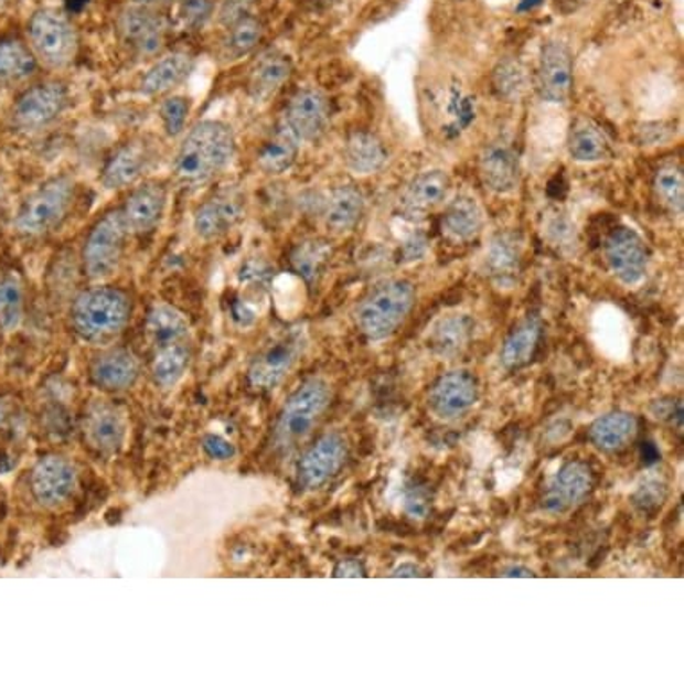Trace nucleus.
<instances>
[{
	"label": "nucleus",
	"instance_id": "nucleus-1",
	"mask_svg": "<svg viewBox=\"0 0 684 684\" xmlns=\"http://www.w3.org/2000/svg\"><path fill=\"white\" fill-rule=\"evenodd\" d=\"M235 149L232 126L221 120H201L181 140L174 158V177L189 189L209 185L228 169Z\"/></svg>",
	"mask_w": 684,
	"mask_h": 684
},
{
	"label": "nucleus",
	"instance_id": "nucleus-2",
	"mask_svg": "<svg viewBox=\"0 0 684 684\" xmlns=\"http://www.w3.org/2000/svg\"><path fill=\"white\" fill-rule=\"evenodd\" d=\"M131 318V298L117 287H92L72 303L74 332L86 342L105 344L117 338Z\"/></svg>",
	"mask_w": 684,
	"mask_h": 684
},
{
	"label": "nucleus",
	"instance_id": "nucleus-3",
	"mask_svg": "<svg viewBox=\"0 0 684 684\" xmlns=\"http://www.w3.org/2000/svg\"><path fill=\"white\" fill-rule=\"evenodd\" d=\"M416 301V290L407 280H387L371 289L355 310L359 332L367 341L391 338L405 323Z\"/></svg>",
	"mask_w": 684,
	"mask_h": 684
},
{
	"label": "nucleus",
	"instance_id": "nucleus-4",
	"mask_svg": "<svg viewBox=\"0 0 684 684\" xmlns=\"http://www.w3.org/2000/svg\"><path fill=\"white\" fill-rule=\"evenodd\" d=\"M76 195V183L68 177L45 181L14 215L13 228L28 238L43 237L67 220Z\"/></svg>",
	"mask_w": 684,
	"mask_h": 684
},
{
	"label": "nucleus",
	"instance_id": "nucleus-5",
	"mask_svg": "<svg viewBox=\"0 0 684 684\" xmlns=\"http://www.w3.org/2000/svg\"><path fill=\"white\" fill-rule=\"evenodd\" d=\"M332 391L323 378H309L292 393L275 428V445L289 450L303 441L329 409Z\"/></svg>",
	"mask_w": 684,
	"mask_h": 684
},
{
	"label": "nucleus",
	"instance_id": "nucleus-6",
	"mask_svg": "<svg viewBox=\"0 0 684 684\" xmlns=\"http://www.w3.org/2000/svg\"><path fill=\"white\" fill-rule=\"evenodd\" d=\"M29 47L36 60L51 68H65L77 56L79 39L76 25L63 11L43 8L28 22Z\"/></svg>",
	"mask_w": 684,
	"mask_h": 684
},
{
	"label": "nucleus",
	"instance_id": "nucleus-7",
	"mask_svg": "<svg viewBox=\"0 0 684 684\" xmlns=\"http://www.w3.org/2000/svg\"><path fill=\"white\" fill-rule=\"evenodd\" d=\"M128 235V224L120 209L108 210L94 224L83 247V267L90 280H106L119 269Z\"/></svg>",
	"mask_w": 684,
	"mask_h": 684
},
{
	"label": "nucleus",
	"instance_id": "nucleus-8",
	"mask_svg": "<svg viewBox=\"0 0 684 684\" xmlns=\"http://www.w3.org/2000/svg\"><path fill=\"white\" fill-rule=\"evenodd\" d=\"M307 344V333L301 327L286 330L261 348L249 367V382L257 389H272L286 378Z\"/></svg>",
	"mask_w": 684,
	"mask_h": 684
},
{
	"label": "nucleus",
	"instance_id": "nucleus-9",
	"mask_svg": "<svg viewBox=\"0 0 684 684\" xmlns=\"http://www.w3.org/2000/svg\"><path fill=\"white\" fill-rule=\"evenodd\" d=\"M68 90L62 83L47 82L31 86L14 100L13 122L24 131H39L67 110Z\"/></svg>",
	"mask_w": 684,
	"mask_h": 684
},
{
	"label": "nucleus",
	"instance_id": "nucleus-10",
	"mask_svg": "<svg viewBox=\"0 0 684 684\" xmlns=\"http://www.w3.org/2000/svg\"><path fill=\"white\" fill-rule=\"evenodd\" d=\"M244 192L226 186L201 203L194 212V232L203 241H217L228 235L244 217Z\"/></svg>",
	"mask_w": 684,
	"mask_h": 684
},
{
	"label": "nucleus",
	"instance_id": "nucleus-11",
	"mask_svg": "<svg viewBox=\"0 0 684 684\" xmlns=\"http://www.w3.org/2000/svg\"><path fill=\"white\" fill-rule=\"evenodd\" d=\"M120 39L140 56H154L165 45L167 24L157 10L143 6H128L117 19Z\"/></svg>",
	"mask_w": 684,
	"mask_h": 684
},
{
	"label": "nucleus",
	"instance_id": "nucleus-12",
	"mask_svg": "<svg viewBox=\"0 0 684 684\" xmlns=\"http://www.w3.org/2000/svg\"><path fill=\"white\" fill-rule=\"evenodd\" d=\"M606 260L609 269L626 286H637L643 280L649 266V249L645 241L634 229H614L606 241Z\"/></svg>",
	"mask_w": 684,
	"mask_h": 684
},
{
	"label": "nucleus",
	"instance_id": "nucleus-13",
	"mask_svg": "<svg viewBox=\"0 0 684 684\" xmlns=\"http://www.w3.org/2000/svg\"><path fill=\"white\" fill-rule=\"evenodd\" d=\"M594 488V473L586 462L570 461L562 466L543 491L542 505L547 513L563 514L577 507Z\"/></svg>",
	"mask_w": 684,
	"mask_h": 684
},
{
	"label": "nucleus",
	"instance_id": "nucleus-14",
	"mask_svg": "<svg viewBox=\"0 0 684 684\" xmlns=\"http://www.w3.org/2000/svg\"><path fill=\"white\" fill-rule=\"evenodd\" d=\"M348 457V442L341 434H324L303 453L298 477L307 490H318L338 475Z\"/></svg>",
	"mask_w": 684,
	"mask_h": 684
},
{
	"label": "nucleus",
	"instance_id": "nucleus-15",
	"mask_svg": "<svg viewBox=\"0 0 684 684\" xmlns=\"http://www.w3.org/2000/svg\"><path fill=\"white\" fill-rule=\"evenodd\" d=\"M329 120V99L316 88L296 92L284 115V124L300 142H310L321 137Z\"/></svg>",
	"mask_w": 684,
	"mask_h": 684
},
{
	"label": "nucleus",
	"instance_id": "nucleus-16",
	"mask_svg": "<svg viewBox=\"0 0 684 684\" xmlns=\"http://www.w3.org/2000/svg\"><path fill=\"white\" fill-rule=\"evenodd\" d=\"M574 85V63L570 49L562 42H548L543 47L537 67V90L548 103H566Z\"/></svg>",
	"mask_w": 684,
	"mask_h": 684
},
{
	"label": "nucleus",
	"instance_id": "nucleus-17",
	"mask_svg": "<svg viewBox=\"0 0 684 684\" xmlns=\"http://www.w3.org/2000/svg\"><path fill=\"white\" fill-rule=\"evenodd\" d=\"M479 399V384L470 371H450L430 391V407L442 419L464 416Z\"/></svg>",
	"mask_w": 684,
	"mask_h": 684
},
{
	"label": "nucleus",
	"instance_id": "nucleus-18",
	"mask_svg": "<svg viewBox=\"0 0 684 684\" xmlns=\"http://www.w3.org/2000/svg\"><path fill=\"white\" fill-rule=\"evenodd\" d=\"M151 146L146 138H133L115 149L100 172V183L106 191H120L135 185L151 163Z\"/></svg>",
	"mask_w": 684,
	"mask_h": 684
},
{
	"label": "nucleus",
	"instance_id": "nucleus-19",
	"mask_svg": "<svg viewBox=\"0 0 684 684\" xmlns=\"http://www.w3.org/2000/svg\"><path fill=\"white\" fill-rule=\"evenodd\" d=\"M76 468L67 459L49 456L34 466L31 491L39 504L56 507L71 496L76 488Z\"/></svg>",
	"mask_w": 684,
	"mask_h": 684
},
{
	"label": "nucleus",
	"instance_id": "nucleus-20",
	"mask_svg": "<svg viewBox=\"0 0 684 684\" xmlns=\"http://www.w3.org/2000/svg\"><path fill=\"white\" fill-rule=\"evenodd\" d=\"M167 200V189L158 181H143L129 192L128 200L120 209L129 233L143 235L157 228L165 215Z\"/></svg>",
	"mask_w": 684,
	"mask_h": 684
},
{
	"label": "nucleus",
	"instance_id": "nucleus-21",
	"mask_svg": "<svg viewBox=\"0 0 684 684\" xmlns=\"http://www.w3.org/2000/svg\"><path fill=\"white\" fill-rule=\"evenodd\" d=\"M479 177L494 194H511L520 181L519 157L504 140L493 142L479 158Z\"/></svg>",
	"mask_w": 684,
	"mask_h": 684
},
{
	"label": "nucleus",
	"instance_id": "nucleus-22",
	"mask_svg": "<svg viewBox=\"0 0 684 684\" xmlns=\"http://www.w3.org/2000/svg\"><path fill=\"white\" fill-rule=\"evenodd\" d=\"M292 74V62L280 51L261 54L247 79V94L255 105H266L280 92Z\"/></svg>",
	"mask_w": 684,
	"mask_h": 684
},
{
	"label": "nucleus",
	"instance_id": "nucleus-23",
	"mask_svg": "<svg viewBox=\"0 0 684 684\" xmlns=\"http://www.w3.org/2000/svg\"><path fill=\"white\" fill-rule=\"evenodd\" d=\"M138 359L126 348H110L92 362V381L108 391L128 389L137 382Z\"/></svg>",
	"mask_w": 684,
	"mask_h": 684
},
{
	"label": "nucleus",
	"instance_id": "nucleus-24",
	"mask_svg": "<svg viewBox=\"0 0 684 684\" xmlns=\"http://www.w3.org/2000/svg\"><path fill=\"white\" fill-rule=\"evenodd\" d=\"M194 71V57L186 53H172L158 60L140 83V94L146 97L163 96L186 82Z\"/></svg>",
	"mask_w": 684,
	"mask_h": 684
},
{
	"label": "nucleus",
	"instance_id": "nucleus-25",
	"mask_svg": "<svg viewBox=\"0 0 684 684\" xmlns=\"http://www.w3.org/2000/svg\"><path fill=\"white\" fill-rule=\"evenodd\" d=\"M298 152H300V140L290 133L286 124L281 122L258 149V169L269 177H280L295 165Z\"/></svg>",
	"mask_w": 684,
	"mask_h": 684
},
{
	"label": "nucleus",
	"instance_id": "nucleus-26",
	"mask_svg": "<svg viewBox=\"0 0 684 684\" xmlns=\"http://www.w3.org/2000/svg\"><path fill=\"white\" fill-rule=\"evenodd\" d=\"M522 261V243L516 233H499L485 253V269L500 286H511L516 280Z\"/></svg>",
	"mask_w": 684,
	"mask_h": 684
},
{
	"label": "nucleus",
	"instance_id": "nucleus-27",
	"mask_svg": "<svg viewBox=\"0 0 684 684\" xmlns=\"http://www.w3.org/2000/svg\"><path fill=\"white\" fill-rule=\"evenodd\" d=\"M484 228V212L470 195H459L442 215V233L456 243H468Z\"/></svg>",
	"mask_w": 684,
	"mask_h": 684
},
{
	"label": "nucleus",
	"instance_id": "nucleus-28",
	"mask_svg": "<svg viewBox=\"0 0 684 684\" xmlns=\"http://www.w3.org/2000/svg\"><path fill=\"white\" fill-rule=\"evenodd\" d=\"M364 210H366V197L356 186H338L327 201L324 221L332 232H352L356 224L361 223Z\"/></svg>",
	"mask_w": 684,
	"mask_h": 684
},
{
	"label": "nucleus",
	"instance_id": "nucleus-29",
	"mask_svg": "<svg viewBox=\"0 0 684 684\" xmlns=\"http://www.w3.org/2000/svg\"><path fill=\"white\" fill-rule=\"evenodd\" d=\"M542 339V319L527 316L514 324V329L505 338L500 352V361L507 370L525 366L536 353L537 342Z\"/></svg>",
	"mask_w": 684,
	"mask_h": 684
},
{
	"label": "nucleus",
	"instance_id": "nucleus-30",
	"mask_svg": "<svg viewBox=\"0 0 684 684\" xmlns=\"http://www.w3.org/2000/svg\"><path fill=\"white\" fill-rule=\"evenodd\" d=\"M473 319L470 316L453 314L442 318L441 321L434 324L428 335V346L432 350L434 355L441 359H452L464 352L468 342L473 338Z\"/></svg>",
	"mask_w": 684,
	"mask_h": 684
},
{
	"label": "nucleus",
	"instance_id": "nucleus-31",
	"mask_svg": "<svg viewBox=\"0 0 684 684\" xmlns=\"http://www.w3.org/2000/svg\"><path fill=\"white\" fill-rule=\"evenodd\" d=\"M452 181L445 171H425L410 181L404 192L405 209L424 214L447 200Z\"/></svg>",
	"mask_w": 684,
	"mask_h": 684
},
{
	"label": "nucleus",
	"instance_id": "nucleus-32",
	"mask_svg": "<svg viewBox=\"0 0 684 684\" xmlns=\"http://www.w3.org/2000/svg\"><path fill=\"white\" fill-rule=\"evenodd\" d=\"M638 432V421L632 414L609 413L597 419L589 428V439L602 452H620L628 447Z\"/></svg>",
	"mask_w": 684,
	"mask_h": 684
},
{
	"label": "nucleus",
	"instance_id": "nucleus-33",
	"mask_svg": "<svg viewBox=\"0 0 684 684\" xmlns=\"http://www.w3.org/2000/svg\"><path fill=\"white\" fill-rule=\"evenodd\" d=\"M85 434L92 447L99 452H117L126 434L122 416L114 407L97 405L86 416Z\"/></svg>",
	"mask_w": 684,
	"mask_h": 684
},
{
	"label": "nucleus",
	"instance_id": "nucleus-34",
	"mask_svg": "<svg viewBox=\"0 0 684 684\" xmlns=\"http://www.w3.org/2000/svg\"><path fill=\"white\" fill-rule=\"evenodd\" d=\"M387 162V149L381 138L367 131H355L344 143V163L356 174H373Z\"/></svg>",
	"mask_w": 684,
	"mask_h": 684
},
{
	"label": "nucleus",
	"instance_id": "nucleus-35",
	"mask_svg": "<svg viewBox=\"0 0 684 684\" xmlns=\"http://www.w3.org/2000/svg\"><path fill=\"white\" fill-rule=\"evenodd\" d=\"M191 324L185 314L171 304H157L148 316V335L152 348L189 341Z\"/></svg>",
	"mask_w": 684,
	"mask_h": 684
},
{
	"label": "nucleus",
	"instance_id": "nucleus-36",
	"mask_svg": "<svg viewBox=\"0 0 684 684\" xmlns=\"http://www.w3.org/2000/svg\"><path fill=\"white\" fill-rule=\"evenodd\" d=\"M568 152L575 162H600L609 154V142L602 129L588 119H580L571 126L568 137Z\"/></svg>",
	"mask_w": 684,
	"mask_h": 684
},
{
	"label": "nucleus",
	"instance_id": "nucleus-37",
	"mask_svg": "<svg viewBox=\"0 0 684 684\" xmlns=\"http://www.w3.org/2000/svg\"><path fill=\"white\" fill-rule=\"evenodd\" d=\"M36 68L39 60L29 45L17 39L0 40V82H25Z\"/></svg>",
	"mask_w": 684,
	"mask_h": 684
},
{
	"label": "nucleus",
	"instance_id": "nucleus-38",
	"mask_svg": "<svg viewBox=\"0 0 684 684\" xmlns=\"http://www.w3.org/2000/svg\"><path fill=\"white\" fill-rule=\"evenodd\" d=\"M189 364H191L189 341L158 346L154 348L152 356V376L163 387H171L185 375Z\"/></svg>",
	"mask_w": 684,
	"mask_h": 684
},
{
	"label": "nucleus",
	"instance_id": "nucleus-39",
	"mask_svg": "<svg viewBox=\"0 0 684 684\" xmlns=\"http://www.w3.org/2000/svg\"><path fill=\"white\" fill-rule=\"evenodd\" d=\"M654 194L661 205L672 214H683L684 206V174L683 167L669 163L658 169L654 174Z\"/></svg>",
	"mask_w": 684,
	"mask_h": 684
},
{
	"label": "nucleus",
	"instance_id": "nucleus-40",
	"mask_svg": "<svg viewBox=\"0 0 684 684\" xmlns=\"http://www.w3.org/2000/svg\"><path fill=\"white\" fill-rule=\"evenodd\" d=\"M261 36H264V25H261L260 20L253 14H244L228 25V36L224 42L226 54L235 57V60L246 56V54L252 53L253 49L257 47Z\"/></svg>",
	"mask_w": 684,
	"mask_h": 684
},
{
	"label": "nucleus",
	"instance_id": "nucleus-41",
	"mask_svg": "<svg viewBox=\"0 0 684 684\" xmlns=\"http://www.w3.org/2000/svg\"><path fill=\"white\" fill-rule=\"evenodd\" d=\"M24 316V290L14 276L0 280V327L6 332L19 327Z\"/></svg>",
	"mask_w": 684,
	"mask_h": 684
},
{
	"label": "nucleus",
	"instance_id": "nucleus-42",
	"mask_svg": "<svg viewBox=\"0 0 684 684\" xmlns=\"http://www.w3.org/2000/svg\"><path fill=\"white\" fill-rule=\"evenodd\" d=\"M329 257L330 247L324 241H304L292 253V264L300 275L316 276Z\"/></svg>",
	"mask_w": 684,
	"mask_h": 684
},
{
	"label": "nucleus",
	"instance_id": "nucleus-43",
	"mask_svg": "<svg viewBox=\"0 0 684 684\" xmlns=\"http://www.w3.org/2000/svg\"><path fill=\"white\" fill-rule=\"evenodd\" d=\"M493 85L500 97L519 99L522 92L525 90V72L519 63L513 62V60H505L494 71Z\"/></svg>",
	"mask_w": 684,
	"mask_h": 684
},
{
	"label": "nucleus",
	"instance_id": "nucleus-44",
	"mask_svg": "<svg viewBox=\"0 0 684 684\" xmlns=\"http://www.w3.org/2000/svg\"><path fill=\"white\" fill-rule=\"evenodd\" d=\"M191 99L183 96L167 97L160 105L163 129L169 137H180L185 131L186 119L191 115Z\"/></svg>",
	"mask_w": 684,
	"mask_h": 684
},
{
	"label": "nucleus",
	"instance_id": "nucleus-45",
	"mask_svg": "<svg viewBox=\"0 0 684 684\" xmlns=\"http://www.w3.org/2000/svg\"><path fill=\"white\" fill-rule=\"evenodd\" d=\"M180 2L181 22L186 29H201L212 19L215 0H178Z\"/></svg>",
	"mask_w": 684,
	"mask_h": 684
},
{
	"label": "nucleus",
	"instance_id": "nucleus-46",
	"mask_svg": "<svg viewBox=\"0 0 684 684\" xmlns=\"http://www.w3.org/2000/svg\"><path fill=\"white\" fill-rule=\"evenodd\" d=\"M253 4V0H224L223 6H221L220 19L224 25H229L235 22V20L241 19L244 14L249 10V6Z\"/></svg>",
	"mask_w": 684,
	"mask_h": 684
},
{
	"label": "nucleus",
	"instance_id": "nucleus-47",
	"mask_svg": "<svg viewBox=\"0 0 684 684\" xmlns=\"http://www.w3.org/2000/svg\"><path fill=\"white\" fill-rule=\"evenodd\" d=\"M205 448L210 456L215 457V459H221V461H223V459H229V457L235 453L232 445H229L228 441H224L220 436H209V438L205 439Z\"/></svg>",
	"mask_w": 684,
	"mask_h": 684
},
{
	"label": "nucleus",
	"instance_id": "nucleus-48",
	"mask_svg": "<svg viewBox=\"0 0 684 684\" xmlns=\"http://www.w3.org/2000/svg\"><path fill=\"white\" fill-rule=\"evenodd\" d=\"M366 570L356 559H344L335 568V577H364Z\"/></svg>",
	"mask_w": 684,
	"mask_h": 684
},
{
	"label": "nucleus",
	"instance_id": "nucleus-49",
	"mask_svg": "<svg viewBox=\"0 0 684 684\" xmlns=\"http://www.w3.org/2000/svg\"><path fill=\"white\" fill-rule=\"evenodd\" d=\"M393 577H424V571L419 566L414 565V563H404V565L398 566L395 571H393Z\"/></svg>",
	"mask_w": 684,
	"mask_h": 684
},
{
	"label": "nucleus",
	"instance_id": "nucleus-50",
	"mask_svg": "<svg viewBox=\"0 0 684 684\" xmlns=\"http://www.w3.org/2000/svg\"><path fill=\"white\" fill-rule=\"evenodd\" d=\"M131 2H133V4L143 6V8H151V10H160V8L174 4L178 0H131Z\"/></svg>",
	"mask_w": 684,
	"mask_h": 684
},
{
	"label": "nucleus",
	"instance_id": "nucleus-51",
	"mask_svg": "<svg viewBox=\"0 0 684 684\" xmlns=\"http://www.w3.org/2000/svg\"><path fill=\"white\" fill-rule=\"evenodd\" d=\"M504 577H534V571L528 570L525 566H513L504 571Z\"/></svg>",
	"mask_w": 684,
	"mask_h": 684
},
{
	"label": "nucleus",
	"instance_id": "nucleus-52",
	"mask_svg": "<svg viewBox=\"0 0 684 684\" xmlns=\"http://www.w3.org/2000/svg\"><path fill=\"white\" fill-rule=\"evenodd\" d=\"M539 2H542V0H523L522 6H520V8H522V10H531V8H534V6L539 4Z\"/></svg>",
	"mask_w": 684,
	"mask_h": 684
},
{
	"label": "nucleus",
	"instance_id": "nucleus-53",
	"mask_svg": "<svg viewBox=\"0 0 684 684\" xmlns=\"http://www.w3.org/2000/svg\"><path fill=\"white\" fill-rule=\"evenodd\" d=\"M6 2H8V0H0V10H2V8H4Z\"/></svg>",
	"mask_w": 684,
	"mask_h": 684
}]
</instances>
